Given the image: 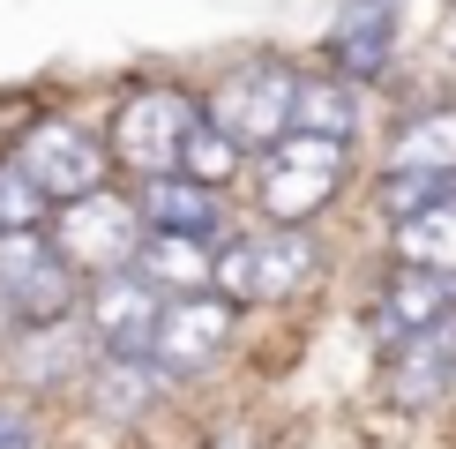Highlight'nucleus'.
<instances>
[{"mask_svg": "<svg viewBox=\"0 0 456 449\" xmlns=\"http://www.w3.org/2000/svg\"><path fill=\"white\" fill-rule=\"evenodd\" d=\"M299 83L284 61H255L240 75H224V90L210 98V127H224L240 150H277L299 127Z\"/></svg>", "mask_w": 456, "mask_h": 449, "instance_id": "obj_1", "label": "nucleus"}, {"mask_svg": "<svg viewBox=\"0 0 456 449\" xmlns=\"http://www.w3.org/2000/svg\"><path fill=\"white\" fill-rule=\"evenodd\" d=\"M75 262L53 248V233H0V314L30 330L68 322V299H75Z\"/></svg>", "mask_w": 456, "mask_h": 449, "instance_id": "obj_2", "label": "nucleus"}, {"mask_svg": "<svg viewBox=\"0 0 456 449\" xmlns=\"http://www.w3.org/2000/svg\"><path fill=\"white\" fill-rule=\"evenodd\" d=\"M202 120H210V112L187 105L180 90H142V98H127L120 120H112V150H120L127 173H142V180H173L180 158H187V143L202 135Z\"/></svg>", "mask_w": 456, "mask_h": 449, "instance_id": "obj_3", "label": "nucleus"}, {"mask_svg": "<svg viewBox=\"0 0 456 449\" xmlns=\"http://www.w3.org/2000/svg\"><path fill=\"white\" fill-rule=\"evenodd\" d=\"M337 180H345V143L284 135L270 158H262V210L277 224H307L322 202L337 195Z\"/></svg>", "mask_w": 456, "mask_h": 449, "instance_id": "obj_4", "label": "nucleus"}, {"mask_svg": "<svg viewBox=\"0 0 456 449\" xmlns=\"http://www.w3.org/2000/svg\"><path fill=\"white\" fill-rule=\"evenodd\" d=\"M142 202H120V195H90V202H68L53 217V248H61L75 270H112L120 277L127 262L142 255Z\"/></svg>", "mask_w": 456, "mask_h": 449, "instance_id": "obj_5", "label": "nucleus"}, {"mask_svg": "<svg viewBox=\"0 0 456 449\" xmlns=\"http://www.w3.org/2000/svg\"><path fill=\"white\" fill-rule=\"evenodd\" d=\"M314 277V240L307 233H255L217 248V292L224 299H292Z\"/></svg>", "mask_w": 456, "mask_h": 449, "instance_id": "obj_6", "label": "nucleus"}, {"mask_svg": "<svg viewBox=\"0 0 456 449\" xmlns=\"http://www.w3.org/2000/svg\"><path fill=\"white\" fill-rule=\"evenodd\" d=\"M15 165L53 195V210H68V202H90L105 195V150L83 135L75 120H37L23 143H15Z\"/></svg>", "mask_w": 456, "mask_h": 449, "instance_id": "obj_7", "label": "nucleus"}, {"mask_svg": "<svg viewBox=\"0 0 456 449\" xmlns=\"http://www.w3.org/2000/svg\"><path fill=\"white\" fill-rule=\"evenodd\" d=\"M224 345H232V299H165L150 360L165 374H202V367H217Z\"/></svg>", "mask_w": 456, "mask_h": 449, "instance_id": "obj_8", "label": "nucleus"}, {"mask_svg": "<svg viewBox=\"0 0 456 449\" xmlns=\"http://www.w3.org/2000/svg\"><path fill=\"white\" fill-rule=\"evenodd\" d=\"M158 322H165V299L142 285L135 270L105 277L98 292H90V330H98V345L112 360H150V345H158Z\"/></svg>", "mask_w": 456, "mask_h": 449, "instance_id": "obj_9", "label": "nucleus"}, {"mask_svg": "<svg viewBox=\"0 0 456 449\" xmlns=\"http://www.w3.org/2000/svg\"><path fill=\"white\" fill-rule=\"evenodd\" d=\"M135 277L150 292H173V299H202L217 285V248L210 240H187V233H150L135 255Z\"/></svg>", "mask_w": 456, "mask_h": 449, "instance_id": "obj_10", "label": "nucleus"}, {"mask_svg": "<svg viewBox=\"0 0 456 449\" xmlns=\"http://www.w3.org/2000/svg\"><path fill=\"white\" fill-rule=\"evenodd\" d=\"M389 45H396V8L389 0H352L345 23L330 30V68L345 83H374L389 68Z\"/></svg>", "mask_w": 456, "mask_h": 449, "instance_id": "obj_11", "label": "nucleus"}, {"mask_svg": "<svg viewBox=\"0 0 456 449\" xmlns=\"http://www.w3.org/2000/svg\"><path fill=\"white\" fill-rule=\"evenodd\" d=\"M449 389H456V322L427 330V337H404V352L389 367V397L396 404H442Z\"/></svg>", "mask_w": 456, "mask_h": 449, "instance_id": "obj_12", "label": "nucleus"}, {"mask_svg": "<svg viewBox=\"0 0 456 449\" xmlns=\"http://www.w3.org/2000/svg\"><path fill=\"white\" fill-rule=\"evenodd\" d=\"M382 314L404 337H427L456 314V277L449 270H419V262H396L389 285H382Z\"/></svg>", "mask_w": 456, "mask_h": 449, "instance_id": "obj_13", "label": "nucleus"}, {"mask_svg": "<svg viewBox=\"0 0 456 449\" xmlns=\"http://www.w3.org/2000/svg\"><path fill=\"white\" fill-rule=\"evenodd\" d=\"M142 224L150 233H187V240H210L217 233V187H195V180H150L142 187Z\"/></svg>", "mask_w": 456, "mask_h": 449, "instance_id": "obj_14", "label": "nucleus"}, {"mask_svg": "<svg viewBox=\"0 0 456 449\" xmlns=\"http://www.w3.org/2000/svg\"><path fill=\"white\" fill-rule=\"evenodd\" d=\"M292 135L352 143L359 135V83H345V75H307V83H299V127Z\"/></svg>", "mask_w": 456, "mask_h": 449, "instance_id": "obj_15", "label": "nucleus"}, {"mask_svg": "<svg viewBox=\"0 0 456 449\" xmlns=\"http://www.w3.org/2000/svg\"><path fill=\"white\" fill-rule=\"evenodd\" d=\"M165 389V367L158 360H98V374H90V404L105 412V420H135V412H150V397Z\"/></svg>", "mask_w": 456, "mask_h": 449, "instance_id": "obj_16", "label": "nucleus"}, {"mask_svg": "<svg viewBox=\"0 0 456 449\" xmlns=\"http://www.w3.org/2000/svg\"><path fill=\"white\" fill-rule=\"evenodd\" d=\"M389 173H442V180H456V112H419V120L396 135Z\"/></svg>", "mask_w": 456, "mask_h": 449, "instance_id": "obj_17", "label": "nucleus"}, {"mask_svg": "<svg viewBox=\"0 0 456 449\" xmlns=\"http://www.w3.org/2000/svg\"><path fill=\"white\" fill-rule=\"evenodd\" d=\"M396 262H419V270L456 277V202H434V210L396 224Z\"/></svg>", "mask_w": 456, "mask_h": 449, "instance_id": "obj_18", "label": "nucleus"}, {"mask_svg": "<svg viewBox=\"0 0 456 449\" xmlns=\"http://www.w3.org/2000/svg\"><path fill=\"white\" fill-rule=\"evenodd\" d=\"M45 217H61L53 195L8 158V165H0V233H45Z\"/></svg>", "mask_w": 456, "mask_h": 449, "instance_id": "obj_19", "label": "nucleus"}, {"mask_svg": "<svg viewBox=\"0 0 456 449\" xmlns=\"http://www.w3.org/2000/svg\"><path fill=\"white\" fill-rule=\"evenodd\" d=\"M232 173H240V143L224 135V127L202 120V135L187 143V158H180V180H195V187H224Z\"/></svg>", "mask_w": 456, "mask_h": 449, "instance_id": "obj_20", "label": "nucleus"}, {"mask_svg": "<svg viewBox=\"0 0 456 449\" xmlns=\"http://www.w3.org/2000/svg\"><path fill=\"white\" fill-rule=\"evenodd\" d=\"M449 187H456V180H442V173H389V187H382V202L396 210V224H404V217H419V210H434V202H449Z\"/></svg>", "mask_w": 456, "mask_h": 449, "instance_id": "obj_21", "label": "nucleus"}, {"mask_svg": "<svg viewBox=\"0 0 456 449\" xmlns=\"http://www.w3.org/2000/svg\"><path fill=\"white\" fill-rule=\"evenodd\" d=\"M0 449H30V420L15 404H0Z\"/></svg>", "mask_w": 456, "mask_h": 449, "instance_id": "obj_22", "label": "nucleus"}, {"mask_svg": "<svg viewBox=\"0 0 456 449\" xmlns=\"http://www.w3.org/2000/svg\"><path fill=\"white\" fill-rule=\"evenodd\" d=\"M389 8H396V0H389Z\"/></svg>", "mask_w": 456, "mask_h": 449, "instance_id": "obj_23", "label": "nucleus"}]
</instances>
